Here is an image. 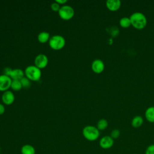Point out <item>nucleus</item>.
Returning <instances> with one entry per match:
<instances>
[{"mask_svg": "<svg viewBox=\"0 0 154 154\" xmlns=\"http://www.w3.org/2000/svg\"><path fill=\"white\" fill-rule=\"evenodd\" d=\"M131 25L137 29H144L147 23L146 16L141 12H134L129 17Z\"/></svg>", "mask_w": 154, "mask_h": 154, "instance_id": "f257e3e1", "label": "nucleus"}, {"mask_svg": "<svg viewBox=\"0 0 154 154\" xmlns=\"http://www.w3.org/2000/svg\"><path fill=\"white\" fill-rule=\"evenodd\" d=\"M100 131L92 125L85 126L82 129V135L84 137L90 141H93L98 139L100 135Z\"/></svg>", "mask_w": 154, "mask_h": 154, "instance_id": "f03ea898", "label": "nucleus"}, {"mask_svg": "<svg viewBox=\"0 0 154 154\" xmlns=\"http://www.w3.org/2000/svg\"><path fill=\"white\" fill-rule=\"evenodd\" d=\"M25 76L31 81H38L42 76L41 69L35 65H30L25 69Z\"/></svg>", "mask_w": 154, "mask_h": 154, "instance_id": "7ed1b4c3", "label": "nucleus"}, {"mask_svg": "<svg viewBox=\"0 0 154 154\" xmlns=\"http://www.w3.org/2000/svg\"><path fill=\"white\" fill-rule=\"evenodd\" d=\"M66 45V40L62 35H54L51 37L49 40L50 48L55 51H59L63 49Z\"/></svg>", "mask_w": 154, "mask_h": 154, "instance_id": "20e7f679", "label": "nucleus"}, {"mask_svg": "<svg viewBox=\"0 0 154 154\" xmlns=\"http://www.w3.org/2000/svg\"><path fill=\"white\" fill-rule=\"evenodd\" d=\"M59 16L64 20H69L73 18L75 15V10L72 7L68 5L61 6L58 12Z\"/></svg>", "mask_w": 154, "mask_h": 154, "instance_id": "39448f33", "label": "nucleus"}, {"mask_svg": "<svg viewBox=\"0 0 154 154\" xmlns=\"http://www.w3.org/2000/svg\"><path fill=\"white\" fill-rule=\"evenodd\" d=\"M48 58L43 54L37 55L34 59V65L40 69H45L48 64Z\"/></svg>", "mask_w": 154, "mask_h": 154, "instance_id": "423d86ee", "label": "nucleus"}, {"mask_svg": "<svg viewBox=\"0 0 154 154\" xmlns=\"http://www.w3.org/2000/svg\"><path fill=\"white\" fill-rule=\"evenodd\" d=\"M12 79L10 77L4 74L0 75V91H5L11 87Z\"/></svg>", "mask_w": 154, "mask_h": 154, "instance_id": "0eeeda50", "label": "nucleus"}, {"mask_svg": "<svg viewBox=\"0 0 154 154\" xmlns=\"http://www.w3.org/2000/svg\"><path fill=\"white\" fill-rule=\"evenodd\" d=\"M114 140L110 135H105L102 137L99 140V146L103 149H109L114 145Z\"/></svg>", "mask_w": 154, "mask_h": 154, "instance_id": "6e6552de", "label": "nucleus"}, {"mask_svg": "<svg viewBox=\"0 0 154 154\" xmlns=\"http://www.w3.org/2000/svg\"><path fill=\"white\" fill-rule=\"evenodd\" d=\"M91 70L96 74H100L105 69V64L103 61L100 59H96L91 63Z\"/></svg>", "mask_w": 154, "mask_h": 154, "instance_id": "1a4fd4ad", "label": "nucleus"}, {"mask_svg": "<svg viewBox=\"0 0 154 154\" xmlns=\"http://www.w3.org/2000/svg\"><path fill=\"white\" fill-rule=\"evenodd\" d=\"M2 102L7 105H10L12 104L15 99L14 93L10 90H7L4 91L2 94Z\"/></svg>", "mask_w": 154, "mask_h": 154, "instance_id": "9d476101", "label": "nucleus"}, {"mask_svg": "<svg viewBox=\"0 0 154 154\" xmlns=\"http://www.w3.org/2000/svg\"><path fill=\"white\" fill-rule=\"evenodd\" d=\"M122 2L120 0H107L106 7L111 11H116L121 7Z\"/></svg>", "mask_w": 154, "mask_h": 154, "instance_id": "9b49d317", "label": "nucleus"}, {"mask_svg": "<svg viewBox=\"0 0 154 154\" xmlns=\"http://www.w3.org/2000/svg\"><path fill=\"white\" fill-rule=\"evenodd\" d=\"M12 80H20L25 76V72L20 69H12L10 76Z\"/></svg>", "mask_w": 154, "mask_h": 154, "instance_id": "f8f14e48", "label": "nucleus"}, {"mask_svg": "<svg viewBox=\"0 0 154 154\" xmlns=\"http://www.w3.org/2000/svg\"><path fill=\"white\" fill-rule=\"evenodd\" d=\"M146 119L150 123H154V106H149L145 111Z\"/></svg>", "mask_w": 154, "mask_h": 154, "instance_id": "ddd939ff", "label": "nucleus"}, {"mask_svg": "<svg viewBox=\"0 0 154 154\" xmlns=\"http://www.w3.org/2000/svg\"><path fill=\"white\" fill-rule=\"evenodd\" d=\"M143 118L140 116H136L133 117L131 121V125L134 128H138L143 124Z\"/></svg>", "mask_w": 154, "mask_h": 154, "instance_id": "4468645a", "label": "nucleus"}, {"mask_svg": "<svg viewBox=\"0 0 154 154\" xmlns=\"http://www.w3.org/2000/svg\"><path fill=\"white\" fill-rule=\"evenodd\" d=\"M50 38L51 37L49 33L46 31L40 32L37 36V39L38 42L41 43H45L47 42H49Z\"/></svg>", "mask_w": 154, "mask_h": 154, "instance_id": "2eb2a0df", "label": "nucleus"}, {"mask_svg": "<svg viewBox=\"0 0 154 154\" xmlns=\"http://www.w3.org/2000/svg\"><path fill=\"white\" fill-rule=\"evenodd\" d=\"M22 154H35V150L33 146L31 144H25L21 147Z\"/></svg>", "mask_w": 154, "mask_h": 154, "instance_id": "dca6fc26", "label": "nucleus"}, {"mask_svg": "<svg viewBox=\"0 0 154 154\" xmlns=\"http://www.w3.org/2000/svg\"><path fill=\"white\" fill-rule=\"evenodd\" d=\"M119 25L123 28H127L131 25L130 18L128 17H123L119 20Z\"/></svg>", "mask_w": 154, "mask_h": 154, "instance_id": "f3484780", "label": "nucleus"}, {"mask_svg": "<svg viewBox=\"0 0 154 154\" xmlns=\"http://www.w3.org/2000/svg\"><path fill=\"white\" fill-rule=\"evenodd\" d=\"M108 126V121L105 119H101L97 122L96 128L99 131H103L107 128Z\"/></svg>", "mask_w": 154, "mask_h": 154, "instance_id": "a211bd4d", "label": "nucleus"}, {"mask_svg": "<svg viewBox=\"0 0 154 154\" xmlns=\"http://www.w3.org/2000/svg\"><path fill=\"white\" fill-rule=\"evenodd\" d=\"M10 88L14 91H19L22 88L20 81L19 80H12Z\"/></svg>", "mask_w": 154, "mask_h": 154, "instance_id": "6ab92c4d", "label": "nucleus"}, {"mask_svg": "<svg viewBox=\"0 0 154 154\" xmlns=\"http://www.w3.org/2000/svg\"><path fill=\"white\" fill-rule=\"evenodd\" d=\"M20 82H21V84H22V88H28L30 86H31V81L28 78H26L25 76L22 78L20 80Z\"/></svg>", "mask_w": 154, "mask_h": 154, "instance_id": "aec40b11", "label": "nucleus"}, {"mask_svg": "<svg viewBox=\"0 0 154 154\" xmlns=\"http://www.w3.org/2000/svg\"><path fill=\"white\" fill-rule=\"evenodd\" d=\"M120 135V131L118 129H114L112 130L110 133V137L113 139H117Z\"/></svg>", "mask_w": 154, "mask_h": 154, "instance_id": "412c9836", "label": "nucleus"}, {"mask_svg": "<svg viewBox=\"0 0 154 154\" xmlns=\"http://www.w3.org/2000/svg\"><path fill=\"white\" fill-rule=\"evenodd\" d=\"M60 7H61L60 5L58 4L57 2H56L55 1L53 3H52L51 5V8L52 10L55 12H58Z\"/></svg>", "mask_w": 154, "mask_h": 154, "instance_id": "4be33fe9", "label": "nucleus"}, {"mask_svg": "<svg viewBox=\"0 0 154 154\" xmlns=\"http://www.w3.org/2000/svg\"><path fill=\"white\" fill-rule=\"evenodd\" d=\"M145 154H154V144H152L147 147Z\"/></svg>", "mask_w": 154, "mask_h": 154, "instance_id": "5701e85b", "label": "nucleus"}, {"mask_svg": "<svg viewBox=\"0 0 154 154\" xmlns=\"http://www.w3.org/2000/svg\"><path fill=\"white\" fill-rule=\"evenodd\" d=\"M11 70H12V69H11V68H10V67H5V68L4 69V75L9 76ZM9 77H10V76H9Z\"/></svg>", "mask_w": 154, "mask_h": 154, "instance_id": "b1692460", "label": "nucleus"}, {"mask_svg": "<svg viewBox=\"0 0 154 154\" xmlns=\"http://www.w3.org/2000/svg\"><path fill=\"white\" fill-rule=\"evenodd\" d=\"M5 111V106H4L3 104L1 103H0V115H2L4 113Z\"/></svg>", "mask_w": 154, "mask_h": 154, "instance_id": "393cba45", "label": "nucleus"}, {"mask_svg": "<svg viewBox=\"0 0 154 154\" xmlns=\"http://www.w3.org/2000/svg\"><path fill=\"white\" fill-rule=\"evenodd\" d=\"M55 1L60 5H63V4H66L67 2V0H55Z\"/></svg>", "mask_w": 154, "mask_h": 154, "instance_id": "a878e982", "label": "nucleus"}, {"mask_svg": "<svg viewBox=\"0 0 154 154\" xmlns=\"http://www.w3.org/2000/svg\"><path fill=\"white\" fill-rule=\"evenodd\" d=\"M0 153H1V147H0Z\"/></svg>", "mask_w": 154, "mask_h": 154, "instance_id": "bb28decb", "label": "nucleus"}]
</instances>
